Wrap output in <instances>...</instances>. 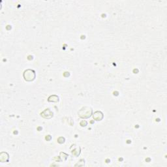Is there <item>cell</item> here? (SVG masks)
Listing matches in <instances>:
<instances>
[{
    "label": "cell",
    "instance_id": "cell-1",
    "mask_svg": "<svg viewBox=\"0 0 167 167\" xmlns=\"http://www.w3.org/2000/svg\"><path fill=\"white\" fill-rule=\"evenodd\" d=\"M24 77L27 81H32L35 79V74L34 70H27L24 73Z\"/></svg>",
    "mask_w": 167,
    "mask_h": 167
},
{
    "label": "cell",
    "instance_id": "cell-2",
    "mask_svg": "<svg viewBox=\"0 0 167 167\" xmlns=\"http://www.w3.org/2000/svg\"><path fill=\"white\" fill-rule=\"evenodd\" d=\"M80 111L81 112H83V113L78 112L81 118H89L91 116V114H92V110L88 107H84Z\"/></svg>",
    "mask_w": 167,
    "mask_h": 167
}]
</instances>
